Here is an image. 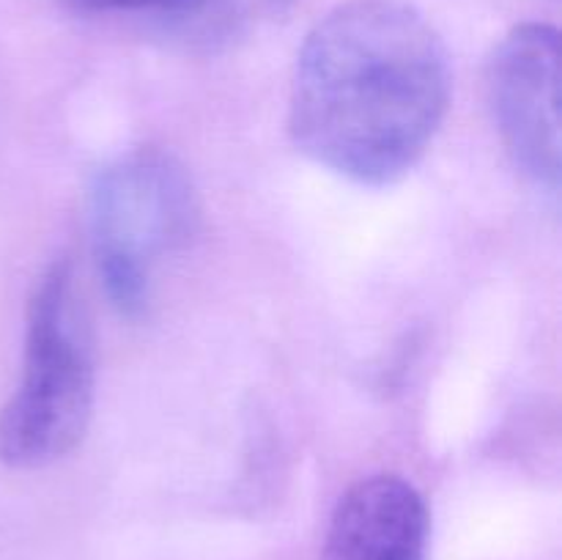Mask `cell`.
Returning <instances> with one entry per match:
<instances>
[{
    "label": "cell",
    "instance_id": "cell-6",
    "mask_svg": "<svg viewBox=\"0 0 562 560\" xmlns=\"http://www.w3.org/2000/svg\"><path fill=\"white\" fill-rule=\"evenodd\" d=\"M82 14H124L151 22L187 47L214 49L280 20L294 0H66Z\"/></svg>",
    "mask_w": 562,
    "mask_h": 560
},
{
    "label": "cell",
    "instance_id": "cell-2",
    "mask_svg": "<svg viewBox=\"0 0 562 560\" xmlns=\"http://www.w3.org/2000/svg\"><path fill=\"white\" fill-rule=\"evenodd\" d=\"M93 393L91 333L69 261L60 258L27 300L22 379L0 410V461L31 470L75 450L91 421Z\"/></svg>",
    "mask_w": 562,
    "mask_h": 560
},
{
    "label": "cell",
    "instance_id": "cell-3",
    "mask_svg": "<svg viewBox=\"0 0 562 560\" xmlns=\"http://www.w3.org/2000/svg\"><path fill=\"white\" fill-rule=\"evenodd\" d=\"M88 220L108 296L121 313L137 316L148 305L154 264L195 236L201 203L179 159L137 148L99 170Z\"/></svg>",
    "mask_w": 562,
    "mask_h": 560
},
{
    "label": "cell",
    "instance_id": "cell-1",
    "mask_svg": "<svg viewBox=\"0 0 562 560\" xmlns=\"http://www.w3.org/2000/svg\"><path fill=\"white\" fill-rule=\"evenodd\" d=\"M450 104V58L431 22L401 0H349L296 53L289 132L333 173L382 187L409 173Z\"/></svg>",
    "mask_w": 562,
    "mask_h": 560
},
{
    "label": "cell",
    "instance_id": "cell-4",
    "mask_svg": "<svg viewBox=\"0 0 562 560\" xmlns=\"http://www.w3.org/2000/svg\"><path fill=\"white\" fill-rule=\"evenodd\" d=\"M494 124L516 168L560 187V33L525 22L505 33L486 69Z\"/></svg>",
    "mask_w": 562,
    "mask_h": 560
},
{
    "label": "cell",
    "instance_id": "cell-5",
    "mask_svg": "<svg viewBox=\"0 0 562 560\" xmlns=\"http://www.w3.org/2000/svg\"><path fill=\"white\" fill-rule=\"evenodd\" d=\"M428 505L401 475H368L340 494L322 560H428Z\"/></svg>",
    "mask_w": 562,
    "mask_h": 560
}]
</instances>
